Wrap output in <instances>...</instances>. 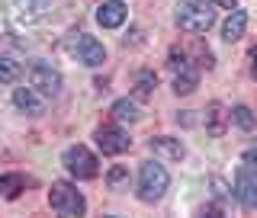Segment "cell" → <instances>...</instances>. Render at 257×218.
<instances>
[{
    "mask_svg": "<svg viewBox=\"0 0 257 218\" xmlns=\"http://www.w3.org/2000/svg\"><path fill=\"white\" fill-rule=\"evenodd\" d=\"M177 26L187 32H209L215 26L212 0H180L177 4Z\"/></svg>",
    "mask_w": 257,
    "mask_h": 218,
    "instance_id": "6da1fadb",
    "label": "cell"
},
{
    "mask_svg": "<svg viewBox=\"0 0 257 218\" xmlns=\"http://www.w3.org/2000/svg\"><path fill=\"white\" fill-rule=\"evenodd\" d=\"M167 186H171V176H167L164 164L145 160L142 170H139V199L142 202H158V199L167 192Z\"/></svg>",
    "mask_w": 257,
    "mask_h": 218,
    "instance_id": "7a4b0ae2",
    "label": "cell"
},
{
    "mask_svg": "<svg viewBox=\"0 0 257 218\" xmlns=\"http://www.w3.org/2000/svg\"><path fill=\"white\" fill-rule=\"evenodd\" d=\"M48 205L55 208L58 215H84V196H80L77 186H71V183H52V189H48Z\"/></svg>",
    "mask_w": 257,
    "mask_h": 218,
    "instance_id": "3957f363",
    "label": "cell"
},
{
    "mask_svg": "<svg viewBox=\"0 0 257 218\" xmlns=\"http://www.w3.org/2000/svg\"><path fill=\"white\" fill-rule=\"evenodd\" d=\"M61 164L68 167V173L77 176V180H93V176L100 173V164H96V157L84 148V144H71V148L61 154Z\"/></svg>",
    "mask_w": 257,
    "mask_h": 218,
    "instance_id": "277c9868",
    "label": "cell"
},
{
    "mask_svg": "<svg viewBox=\"0 0 257 218\" xmlns=\"http://www.w3.org/2000/svg\"><path fill=\"white\" fill-rule=\"evenodd\" d=\"M171 71H174V90L180 96H187L199 87V68L193 61H187V55L177 52V48L171 52Z\"/></svg>",
    "mask_w": 257,
    "mask_h": 218,
    "instance_id": "5b68a950",
    "label": "cell"
},
{
    "mask_svg": "<svg viewBox=\"0 0 257 218\" xmlns=\"http://www.w3.org/2000/svg\"><path fill=\"white\" fill-rule=\"evenodd\" d=\"M29 84L36 87L45 100H55V96L61 93V74L52 68V64H45V61H36L29 68Z\"/></svg>",
    "mask_w": 257,
    "mask_h": 218,
    "instance_id": "8992f818",
    "label": "cell"
},
{
    "mask_svg": "<svg viewBox=\"0 0 257 218\" xmlns=\"http://www.w3.org/2000/svg\"><path fill=\"white\" fill-rule=\"evenodd\" d=\"M93 138H96V148H100L103 154H109V157L122 154V151H128V144H132V138H128L119 125H100Z\"/></svg>",
    "mask_w": 257,
    "mask_h": 218,
    "instance_id": "52a82bcc",
    "label": "cell"
},
{
    "mask_svg": "<svg viewBox=\"0 0 257 218\" xmlns=\"http://www.w3.org/2000/svg\"><path fill=\"white\" fill-rule=\"evenodd\" d=\"M77 61H84L87 68H100V64L106 61V48H103V42H96L93 36L80 32V39H77Z\"/></svg>",
    "mask_w": 257,
    "mask_h": 218,
    "instance_id": "ba28073f",
    "label": "cell"
},
{
    "mask_svg": "<svg viewBox=\"0 0 257 218\" xmlns=\"http://www.w3.org/2000/svg\"><path fill=\"white\" fill-rule=\"evenodd\" d=\"M13 103H16V109L26 112V116H42V112H45V96L39 93L32 84L29 87H16Z\"/></svg>",
    "mask_w": 257,
    "mask_h": 218,
    "instance_id": "9c48e42d",
    "label": "cell"
},
{
    "mask_svg": "<svg viewBox=\"0 0 257 218\" xmlns=\"http://www.w3.org/2000/svg\"><path fill=\"white\" fill-rule=\"evenodd\" d=\"M125 16H128V10H125L122 0H103L100 10H96V23L103 29H119L125 23Z\"/></svg>",
    "mask_w": 257,
    "mask_h": 218,
    "instance_id": "30bf717a",
    "label": "cell"
},
{
    "mask_svg": "<svg viewBox=\"0 0 257 218\" xmlns=\"http://www.w3.org/2000/svg\"><path fill=\"white\" fill-rule=\"evenodd\" d=\"M151 151H155V157L161 160H180L187 151H183L180 138H167V135H161V138H151Z\"/></svg>",
    "mask_w": 257,
    "mask_h": 218,
    "instance_id": "8fae6325",
    "label": "cell"
},
{
    "mask_svg": "<svg viewBox=\"0 0 257 218\" xmlns=\"http://www.w3.org/2000/svg\"><path fill=\"white\" fill-rule=\"evenodd\" d=\"M225 125H228V112H225L222 103H209L206 106V132L212 135V138H219L225 135Z\"/></svg>",
    "mask_w": 257,
    "mask_h": 218,
    "instance_id": "7c38bea8",
    "label": "cell"
},
{
    "mask_svg": "<svg viewBox=\"0 0 257 218\" xmlns=\"http://www.w3.org/2000/svg\"><path fill=\"white\" fill-rule=\"evenodd\" d=\"M244 29H247V13L235 7L231 16L225 20V26H222V39H225V42H238V39L244 36Z\"/></svg>",
    "mask_w": 257,
    "mask_h": 218,
    "instance_id": "4fadbf2b",
    "label": "cell"
},
{
    "mask_svg": "<svg viewBox=\"0 0 257 218\" xmlns=\"http://www.w3.org/2000/svg\"><path fill=\"white\" fill-rule=\"evenodd\" d=\"M235 199L244 208H257V183L247 173H238V180H235Z\"/></svg>",
    "mask_w": 257,
    "mask_h": 218,
    "instance_id": "5bb4252c",
    "label": "cell"
},
{
    "mask_svg": "<svg viewBox=\"0 0 257 218\" xmlns=\"http://www.w3.org/2000/svg\"><path fill=\"white\" fill-rule=\"evenodd\" d=\"M23 189H26V176H23V173H4V176H0V196L16 199Z\"/></svg>",
    "mask_w": 257,
    "mask_h": 218,
    "instance_id": "9a60e30c",
    "label": "cell"
},
{
    "mask_svg": "<svg viewBox=\"0 0 257 218\" xmlns=\"http://www.w3.org/2000/svg\"><path fill=\"white\" fill-rule=\"evenodd\" d=\"M155 87H158L155 71H139V77H135V96H139V100H148V96L155 93Z\"/></svg>",
    "mask_w": 257,
    "mask_h": 218,
    "instance_id": "2e32d148",
    "label": "cell"
},
{
    "mask_svg": "<svg viewBox=\"0 0 257 218\" xmlns=\"http://www.w3.org/2000/svg\"><path fill=\"white\" fill-rule=\"evenodd\" d=\"M112 116L119 119V122H139V106H135L132 100H116L112 103Z\"/></svg>",
    "mask_w": 257,
    "mask_h": 218,
    "instance_id": "e0dca14e",
    "label": "cell"
},
{
    "mask_svg": "<svg viewBox=\"0 0 257 218\" xmlns=\"http://www.w3.org/2000/svg\"><path fill=\"white\" fill-rule=\"evenodd\" d=\"M231 119H235V125L244 128V132H251V128L257 125V116L247 106H235V109H231Z\"/></svg>",
    "mask_w": 257,
    "mask_h": 218,
    "instance_id": "ac0fdd59",
    "label": "cell"
},
{
    "mask_svg": "<svg viewBox=\"0 0 257 218\" xmlns=\"http://www.w3.org/2000/svg\"><path fill=\"white\" fill-rule=\"evenodd\" d=\"M20 77V64L13 58H0V84H13Z\"/></svg>",
    "mask_w": 257,
    "mask_h": 218,
    "instance_id": "d6986e66",
    "label": "cell"
},
{
    "mask_svg": "<svg viewBox=\"0 0 257 218\" xmlns=\"http://www.w3.org/2000/svg\"><path fill=\"white\" fill-rule=\"evenodd\" d=\"M106 183L112 189H125L128 186V170H125V167H112L109 176H106Z\"/></svg>",
    "mask_w": 257,
    "mask_h": 218,
    "instance_id": "ffe728a7",
    "label": "cell"
},
{
    "mask_svg": "<svg viewBox=\"0 0 257 218\" xmlns=\"http://www.w3.org/2000/svg\"><path fill=\"white\" fill-rule=\"evenodd\" d=\"M251 77L257 80V45L251 48Z\"/></svg>",
    "mask_w": 257,
    "mask_h": 218,
    "instance_id": "44dd1931",
    "label": "cell"
},
{
    "mask_svg": "<svg viewBox=\"0 0 257 218\" xmlns=\"http://www.w3.org/2000/svg\"><path fill=\"white\" fill-rule=\"evenodd\" d=\"M215 7H228V10H235V0H212Z\"/></svg>",
    "mask_w": 257,
    "mask_h": 218,
    "instance_id": "7402d4cb",
    "label": "cell"
}]
</instances>
